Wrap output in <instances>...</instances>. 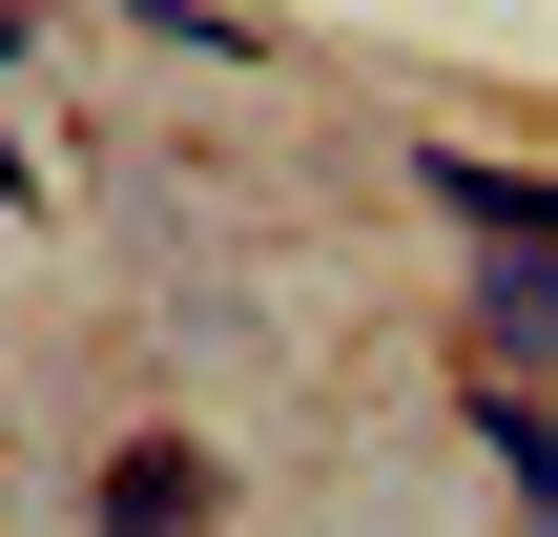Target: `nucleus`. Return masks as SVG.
Returning a JSON list of instances; mask_svg holds the SVG:
<instances>
[{
    "instance_id": "1",
    "label": "nucleus",
    "mask_w": 558,
    "mask_h": 537,
    "mask_svg": "<svg viewBox=\"0 0 558 537\" xmlns=\"http://www.w3.org/2000/svg\"><path fill=\"white\" fill-rule=\"evenodd\" d=\"M228 497H207V455L186 435H145V455H104V537H207Z\"/></svg>"
},
{
    "instance_id": "2",
    "label": "nucleus",
    "mask_w": 558,
    "mask_h": 537,
    "mask_svg": "<svg viewBox=\"0 0 558 537\" xmlns=\"http://www.w3.org/2000/svg\"><path fill=\"white\" fill-rule=\"evenodd\" d=\"M435 186H456L476 228H518V248H558V186H518V166H435Z\"/></svg>"
}]
</instances>
